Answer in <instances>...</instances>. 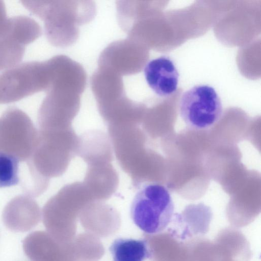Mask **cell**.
Returning a JSON list of instances; mask_svg holds the SVG:
<instances>
[{
    "instance_id": "cell-1",
    "label": "cell",
    "mask_w": 261,
    "mask_h": 261,
    "mask_svg": "<svg viewBox=\"0 0 261 261\" xmlns=\"http://www.w3.org/2000/svg\"><path fill=\"white\" fill-rule=\"evenodd\" d=\"M21 3L44 21L48 42L60 48L73 44L79 37V26L90 22L96 13L95 4L91 1H23Z\"/></svg>"
},
{
    "instance_id": "cell-2",
    "label": "cell",
    "mask_w": 261,
    "mask_h": 261,
    "mask_svg": "<svg viewBox=\"0 0 261 261\" xmlns=\"http://www.w3.org/2000/svg\"><path fill=\"white\" fill-rule=\"evenodd\" d=\"M87 81L75 72L56 70L38 113L40 130H57L72 127L81 107V97Z\"/></svg>"
},
{
    "instance_id": "cell-3",
    "label": "cell",
    "mask_w": 261,
    "mask_h": 261,
    "mask_svg": "<svg viewBox=\"0 0 261 261\" xmlns=\"http://www.w3.org/2000/svg\"><path fill=\"white\" fill-rule=\"evenodd\" d=\"M79 136L72 127L57 130H38L30 159L25 163L34 177L50 179L63 175L76 155Z\"/></svg>"
},
{
    "instance_id": "cell-4",
    "label": "cell",
    "mask_w": 261,
    "mask_h": 261,
    "mask_svg": "<svg viewBox=\"0 0 261 261\" xmlns=\"http://www.w3.org/2000/svg\"><path fill=\"white\" fill-rule=\"evenodd\" d=\"M174 203L169 190L156 182L143 184L130 206V217L134 224L148 234L166 229L174 214Z\"/></svg>"
},
{
    "instance_id": "cell-5",
    "label": "cell",
    "mask_w": 261,
    "mask_h": 261,
    "mask_svg": "<svg viewBox=\"0 0 261 261\" xmlns=\"http://www.w3.org/2000/svg\"><path fill=\"white\" fill-rule=\"evenodd\" d=\"M109 136L118 162L132 179L134 188L148 182V155L138 124H126L108 127Z\"/></svg>"
},
{
    "instance_id": "cell-6",
    "label": "cell",
    "mask_w": 261,
    "mask_h": 261,
    "mask_svg": "<svg viewBox=\"0 0 261 261\" xmlns=\"http://www.w3.org/2000/svg\"><path fill=\"white\" fill-rule=\"evenodd\" d=\"M147 240L153 261H218L213 241L203 237L181 238L171 228L151 234Z\"/></svg>"
},
{
    "instance_id": "cell-7",
    "label": "cell",
    "mask_w": 261,
    "mask_h": 261,
    "mask_svg": "<svg viewBox=\"0 0 261 261\" xmlns=\"http://www.w3.org/2000/svg\"><path fill=\"white\" fill-rule=\"evenodd\" d=\"M51 59L19 64L0 74V104L17 101L46 91L53 77Z\"/></svg>"
},
{
    "instance_id": "cell-8",
    "label": "cell",
    "mask_w": 261,
    "mask_h": 261,
    "mask_svg": "<svg viewBox=\"0 0 261 261\" xmlns=\"http://www.w3.org/2000/svg\"><path fill=\"white\" fill-rule=\"evenodd\" d=\"M38 133L25 112L16 107L8 108L0 117V153L26 163L32 155Z\"/></svg>"
},
{
    "instance_id": "cell-9",
    "label": "cell",
    "mask_w": 261,
    "mask_h": 261,
    "mask_svg": "<svg viewBox=\"0 0 261 261\" xmlns=\"http://www.w3.org/2000/svg\"><path fill=\"white\" fill-rule=\"evenodd\" d=\"M179 114L186 125L192 130L209 129L222 117L223 107L215 89L208 85H199L181 95Z\"/></svg>"
},
{
    "instance_id": "cell-10",
    "label": "cell",
    "mask_w": 261,
    "mask_h": 261,
    "mask_svg": "<svg viewBox=\"0 0 261 261\" xmlns=\"http://www.w3.org/2000/svg\"><path fill=\"white\" fill-rule=\"evenodd\" d=\"M148 53L145 46L127 38L109 44L100 53L98 68L121 76L136 74L145 67Z\"/></svg>"
},
{
    "instance_id": "cell-11",
    "label": "cell",
    "mask_w": 261,
    "mask_h": 261,
    "mask_svg": "<svg viewBox=\"0 0 261 261\" xmlns=\"http://www.w3.org/2000/svg\"><path fill=\"white\" fill-rule=\"evenodd\" d=\"M96 101L98 112L108 126L139 124L143 115L144 106L129 98L124 88L109 90L98 97Z\"/></svg>"
},
{
    "instance_id": "cell-12",
    "label": "cell",
    "mask_w": 261,
    "mask_h": 261,
    "mask_svg": "<svg viewBox=\"0 0 261 261\" xmlns=\"http://www.w3.org/2000/svg\"><path fill=\"white\" fill-rule=\"evenodd\" d=\"M144 71L147 83L158 96L168 97L177 90L179 73L169 57L162 56L150 61Z\"/></svg>"
},
{
    "instance_id": "cell-13",
    "label": "cell",
    "mask_w": 261,
    "mask_h": 261,
    "mask_svg": "<svg viewBox=\"0 0 261 261\" xmlns=\"http://www.w3.org/2000/svg\"><path fill=\"white\" fill-rule=\"evenodd\" d=\"M119 176L112 163L87 165L83 181L95 200H107L116 191Z\"/></svg>"
},
{
    "instance_id": "cell-14",
    "label": "cell",
    "mask_w": 261,
    "mask_h": 261,
    "mask_svg": "<svg viewBox=\"0 0 261 261\" xmlns=\"http://www.w3.org/2000/svg\"><path fill=\"white\" fill-rule=\"evenodd\" d=\"M113 148L109 135L97 129L87 130L80 136L76 154L87 165L112 163Z\"/></svg>"
},
{
    "instance_id": "cell-15",
    "label": "cell",
    "mask_w": 261,
    "mask_h": 261,
    "mask_svg": "<svg viewBox=\"0 0 261 261\" xmlns=\"http://www.w3.org/2000/svg\"><path fill=\"white\" fill-rule=\"evenodd\" d=\"M212 218L211 209L203 204L191 205L180 214L174 215V227L182 238L203 237L210 229Z\"/></svg>"
},
{
    "instance_id": "cell-16",
    "label": "cell",
    "mask_w": 261,
    "mask_h": 261,
    "mask_svg": "<svg viewBox=\"0 0 261 261\" xmlns=\"http://www.w3.org/2000/svg\"><path fill=\"white\" fill-rule=\"evenodd\" d=\"M223 258L236 261H250L252 251L244 234L237 228L228 227L220 230L214 241Z\"/></svg>"
},
{
    "instance_id": "cell-17",
    "label": "cell",
    "mask_w": 261,
    "mask_h": 261,
    "mask_svg": "<svg viewBox=\"0 0 261 261\" xmlns=\"http://www.w3.org/2000/svg\"><path fill=\"white\" fill-rule=\"evenodd\" d=\"M109 251L113 261H145L150 257L146 240L117 238L112 243Z\"/></svg>"
},
{
    "instance_id": "cell-18",
    "label": "cell",
    "mask_w": 261,
    "mask_h": 261,
    "mask_svg": "<svg viewBox=\"0 0 261 261\" xmlns=\"http://www.w3.org/2000/svg\"><path fill=\"white\" fill-rule=\"evenodd\" d=\"M27 45L17 35L6 30L0 36V71L19 65L23 58Z\"/></svg>"
},
{
    "instance_id": "cell-19",
    "label": "cell",
    "mask_w": 261,
    "mask_h": 261,
    "mask_svg": "<svg viewBox=\"0 0 261 261\" xmlns=\"http://www.w3.org/2000/svg\"><path fill=\"white\" fill-rule=\"evenodd\" d=\"M20 163L15 157L0 153V188L9 187L20 183Z\"/></svg>"
},
{
    "instance_id": "cell-20",
    "label": "cell",
    "mask_w": 261,
    "mask_h": 261,
    "mask_svg": "<svg viewBox=\"0 0 261 261\" xmlns=\"http://www.w3.org/2000/svg\"><path fill=\"white\" fill-rule=\"evenodd\" d=\"M8 20L5 4L3 1H0V36L5 33Z\"/></svg>"
},
{
    "instance_id": "cell-21",
    "label": "cell",
    "mask_w": 261,
    "mask_h": 261,
    "mask_svg": "<svg viewBox=\"0 0 261 261\" xmlns=\"http://www.w3.org/2000/svg\"><path fill=\"white\" fill-rule=\"evenodd\" d=\"M220 261H236V260H234L233 259H228V258H223L222 259V260H221Z\"/></svg>"
}]
</instances>
